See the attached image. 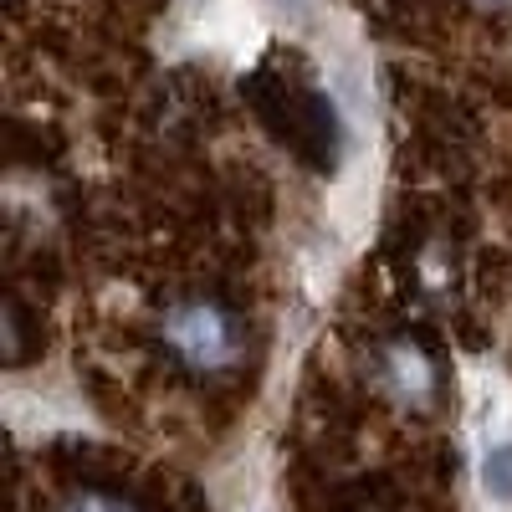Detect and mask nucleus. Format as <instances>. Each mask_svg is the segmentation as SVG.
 <instances>
[{"label": "nucleus", "mask_w": 512, "mask_h": 512, "mask_svg": "<svg viewBox=\"0 0 512 512\" xmlns=\"http://www.w3.org/2000/svg\"><path fill=\"white\" fill-rule=\"evenodd\" d=\"M62 512H139L128 497H113V492H77Z\"/></svg>", "instance_id": "obj_3"}, {"label": "nucleus", "mask_w": 512, "mask_h": 512, "mask_svg": "<svg viewBox=\"0 0 512 512\" xmlns=\"http://www.w3.org/2000/svg\"><path fill=\"white\" fill-rule=\"evenodd\" d=\"M482 482H487V492H492L497 502L512 507V441L487 451V461H482Z\"/></svg>", "instance_id": "obj_2"}, {"label": "nucleus", "mask_w": 512, "mask_h": 512, "mask_svg": "<svg viewBox=\"0 0 512 512\" xmlns=\"http://www.w3.org/2000/svg\"><path fill=\"white\" fill-rule=\"evenodd\" d=\"M164 333L195 374H216L241 359V323L221 303H180L164 318Z\"/></svg>", "instance_id": "obj_1"}]
</instances>
